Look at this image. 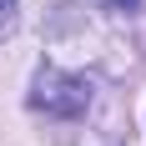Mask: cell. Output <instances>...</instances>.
I'll return each instance as SVG.
<instances>
[{
    "label": "cell",
    "instance_id": "cell-1",
    "mask_svg": "<svg viewBox=\"0 0 146 146\" xmlns=\"http://www.w3.org/2000/svg\"><path fill=\"white\" fill-rule=\"evenodd\" d=\"M30 106L71 121V116H81L91 106V81L60 71V66H40V71H35V86H30Z\"/></svg>",
    "mask_w": 146,
    "mask_h": 146
},
{
    "label": "cell",
    "instance_id": "cell-2",
    "mask_svg": "<svg viewBox=\"0 0 146 146\" xmlns=\"http://www.w3.org/2000/svg\"><path fill=\"white\" fill-rule=\"evenodd\" d=\"M10 15H15V0H0V30L10 25Z\"/></svg>",
    "mask_w": 146,
    "mask_h": 146
},
{
    "label": "cell",
    "instance_id": "cell-3",
    "mask_svg": "<svg viewBox=\"0 0 146 146\" xmlns=\"http://www.w3.org/2000/svg\"><path fill=\"white\" fill-rule=\"evenodd\" d=\"M101 5H111V10H136L141 0H101Z\"/></svg>",
    "mask_w": 146,
    "mask_h": 146
}]
</instances>
